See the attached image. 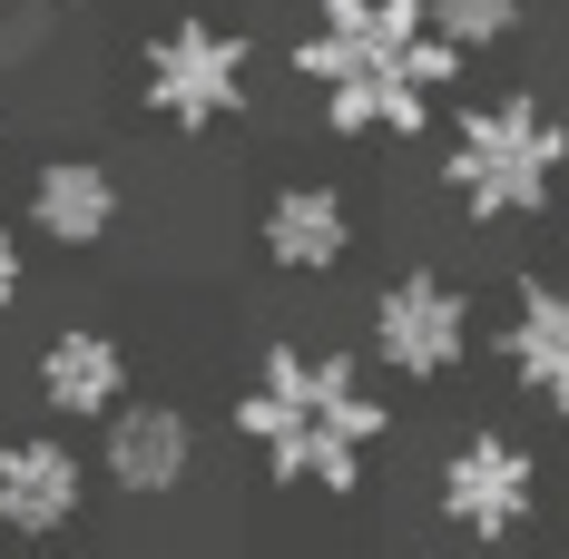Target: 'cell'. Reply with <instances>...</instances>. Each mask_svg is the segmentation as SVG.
Returning a JSON list of instances; mask_svg holds the SVG:
<instances>
[{"label":"cell","mask_w":569,"mask_h":559,"mask_svg":"<svg viewBox=\"0 0 569 559\" xmlns=\"http://www.w3.org/2000/svg\"><path fill=\"white\" fill-rule=\"evenodd\" d=\"M295 79L325 99L335 138H422L432 99L461 79V40L432 30V0H315Z\"/></svg>","instance_id":"obj_1"},{"label":"cell","mask_w":569,"mask_h":559,"mask_svg":"<svg viewBox=\"0 0 569 559\" xmlns=\"http://www.w3.org/2000/svg\"><path fill=\"white\" fill-rule=\"evenodd\" d=\"M236 432L266 451L276 481H315V491H353L363 451L383 442V402L343 353H295L276 343L256 363V383L236 392Z\"/></svg>","instance_id":"obj_2"},{"label":"cell","mask_w":569,"mask_h":559,"mask_svg":"<svg viewBox=\"0 0 569 559\" xmlns=\"http://www.w3.org/2000/svg\"><path fill=\"white\" fill-rule=\"evenodd\" d=\"M569 168V128L530 89L511 99H481V109L452 118V158H442V187L461 197V217L481 226H511V217H540L550 187Z\"/></svg>","instance_id":"obj_3"},{"label":"cell","mask_w":569,"mask_h":559,"mask_svg":"<svg viewBox=\"0 0 569 559\" xmlns=\"http://www.w3.org/2000/svg\"><path fill=\"white\" fill-rule=\"evenodd\" d=\"M246 69H256L246 30H227V20H177V30L148 40L138 89H148V109L168 118V128H217V118L246 109Z\"/></svg>","instance_id":"obj_4"},{"label":"cell","mask_w":569,"mask_h":559,"mask_svg":"<svg viewBox=\"0 0 569 559\" xmlns=\"http://www.w3.org/2000/svg\"><path fill=\"white\" fill-rule=\"evenodd\" d=\"M530 510H540V471H530V451L511 432H471L461 451H442V520L461 540L501 550V540L530 530Z\"/></svg>","instance_id":"obj_5"},{"label":"cell","mask_w":569,"mask_h":559,"mask_svg":"<svg viewBox=\"0 0 569 559\" xmlns=\"http://www.w3.org/2000/svg\"><path fill=\"white\" fill-rule=\"evenodd\" d=\"M471 343V305H461L452 276H402L373 295V353L383 373H412V383H442Z\"/></svg>","instance_id":"obj_6"},{"label":"cell","mask_w":569,"mask_h":559,"mask_svg":"<svg viewBox=\"0 0 569 559\" xmlns=\"http://www.w3.org/2000/svg\"><path fill=\"white\" fill-rule=\"evenodd\" d=\"M89 501V461L50 432H30V442H0V530L10 540H59L69 520Z\"/></svg>","instance_id":"obj_7"},{"label":"cell","mask_w":569,"mask_h":559,"mask_svg":"<svg viewBox=\"0 0 569 559\" xmlns=\"http://www.w3.org/2000/svg\"><path fill=\"white\" fill-rule=\"evenodd\" d=\"M187 461H197L187 412H168V402H118V412H109L99 471H109L128 501H158V491H177V481H187Z\"/></svg>","instance_id":"obj_8"},{"label":"cell","mask_w":569,"mask_h":559,"mask_svg":"<svg viewBox=\"0 0 569 559\" xmlns=\"http://www.w3.org/2000/svg\"><path fill=\"white\" fill-rule=\"evenodd\" d=\"M40 402H50L59 422H79V412L109 422L118 402H128V353H118L109 335H89V325L50 335V343H40Z\"/></svg>","instance_id":"obj_9"},{"label":"cell","mask_w":569,"mask_h":559,"mask_svg":"<svg viewBox=\"0 0 569 559\" xmlns=\"http://www.w3.org/2000/svg\"><path fill=\"white\" fill-rule=\"evenodd\" d=\"M501 353H511V383L530 392V402L569 412V285H520Z\"/></svg>","instance_id":"obj_10"},{"label":"cell","mask_w":569,"mask_h":559,"mask_svg":"<svg viewBox=\"0 0 569 559\" xmlns=\"http://www.w3.org/2000/svg\"><path fill=\"white\" fill-rule=\"evenodd\" d=\"M30 217L50 246H99L118 226V177L99 158H50V168L30 177Z\"/></svg>","instance_id":"obj_11"},{"label":"cell","mask_w":569,"mask_h":559,"mask_svg":"<svg viewBox=\"0 0 569 559\" xmlns=\"http://www.w3.org/2000/svg\"><path fill=\"white\" fill-rule=\"evenodd\" d=\"M343 246H353V217H343L335 187H284L276 207H266V256H276L284 276H335Z\"/></svg>","instance_id":"obj_12"},{"label":"cell","mask_w":569,"mask_h":559,"mask_svg":"<svg viewBox=\"0 0 569 559\" xmlns=\"http://www.w3.org/2000/svg\"><path fill=\"white\" fill-rule=\"evenodd\" d=\"M432 30L461 40V50H501L520 30V0H432Z\"/></svg>","instance_id":"obj_13"},{"label":"cell","mask_w":569,"mask_h":559,"mask_svg":"<svg viewBox=\"0 0 569 559\" xmlns=\"http://www.w3.org/2000/svg\"><path fill=\"white\" fill-rule=\"evenodd\" d=\"M10 305H20V236L0 226V315H10Z\"/></svg>","instance_id":"obj_14"},{"label":"cell","mask_w":569,"mask_h":559,"mask_svg":"<svg viewBox=\"0 0 569 559\" xmlns=\"http://www.w3.org/2000/svg\"><path fill=\"white\" fill-rule=\"evenodd\" d=\"M560 20H569V0H560Z\"/></svg>","instance_id":"obj_15"}]
</instances>
